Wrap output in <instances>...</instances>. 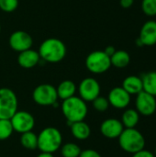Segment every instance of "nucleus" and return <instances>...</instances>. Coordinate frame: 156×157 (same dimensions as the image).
<instances>
[{
  "label": "nucleus",
  "instance_id": "nucleus-14",
  "mask_svg": "<svg viewBox=\"0 0 156 157\" xmlns=\"http://www.w3.org/2000/svg\"><path fill=\"white\" fill-rule=\"evenodd\" d=\"M140 40L143 46H154L156 44V21H146L140 31Z\"/></svg>",
  "mask_w": 156,
  "mask_h": 157
},
{
  "label": "nucleus",
  "instance_id": "nucleus-24",
  "mask_svg": "<svg viewBox=\"0 0 156 157\" xmlns=\"http://www.w3.org/2000/svg\"><path fill=\"white\" fill-rule=\"evenodd\" d=\"M14 130L10 120H0V141H6L11 137Z\"/></svg>",
  "mask_w": 156,
  "mask_h": 157
},
{
  "label": "nucleus",
  "instance_id": "nucleus-15",
  "mask_svg": "<svg viewBox=\"0 0 156 157\" xmlns=\"http://www.w3.org/2000/svg\"><path fill=\"white\" fill-rule=\"evenodd\" d=\"M40 60V54L37 51L31 48L19 52L17 57V63L20 67L25 69H30L35 67Z\"/></svg>",
  "mask_w": 156,
  "mask_h": 157
},
{
  "label": "nucleus",
  "instance_id": "nucleus-8",
  "mask_svg": "<svg viewBox=\"0 0 156 157\" xmlns=\"http://www.w3.org/2000/svg\"><path fill=\"white\" fill-rule=\"evenodd\" d=\"M10 121L14 132L20 134L30 132L35 127V119L33 115L25 110H17L10 118Z\"/></svg>",
  "mask_w": 156,
  "mask_h": 157
},
{
  "label": "nucleus",
  "instance_id": "nucleus-31",
  "mask_svg": "<svg viewBox=\"0 0 156 157\" xmlns=\"http://www.w3.org/2000/svg\"><path fill=\"white\" fill-rule=\"evenodd\" d=\"M117 50L115 49V47H113V46H108V47H106V49L104 50V52L108 55V56H109V57H111L112 55H113V53L116 52Z\"/></svg>",
  "mask_w": 156,
  "mask_h": 157
},
{
  "label": "nucleus",
  "instance_id": "nucleus-16",
  "mask_svg": "<svg viewBox=\"0 0 156 157\" xmlns=\"http://www.w3.org/2000/svg\"><path fill=\"white\" fill-rule=\"evenodd\" d=\"M69 126L72 136L78 141H86L91 135V128L84 121L71 123Z\"/></svg>",
  "mask_w": 156,
  "mask_h": 157
},
{
  "label": "nucleus",
  "instance_id": "nucleus-26",
  "mask_svg": "<svg viewBox=\"0 0 156 157\" xmlns=\"http://www.w3.org/2000/svg\"><path fill=\"white\" fill-rule=\"evenodd\" d=\"M93 108L98 111V112H105L109 108V102L108 100V98H104L101 96H98L96 99L92 101Z\"/></svg>",
  "mask_w": 156,
  "mask_h": 157
},
{
  "label": "nucleus",
  "instance_id": "nucleus-29",
  "mask_svg": "<svg viewBox=\"0 0 156 157\" xmlns=\"http://www.w3.org/2000/svg\"><path fill=\"white\" fill-rule=\"evenodd\" d=\"M132 157H154V155L152 152H150V151L143 149V150L133 154Z\"/></svg>",
  "mask_w": 156,
  "mask_h": 157
},
{
  "label": "nucleus",
  "instance_id": "nucleus-7",
  "mask_svg": "<svg viewBox=\"0 0 156 157\" xmlns=\"http://www.w3.org/2000/svg\"><path fill=\"white\" fill-rule=\"evenodd\" d=\"M34 102L42 107L52 106L58 102V95L56 87L50 84H41L36 86L32 92Z\"/></svg>",
  "mask_w": 156,
  "mask_h": 157
},
{
  "label": "nucleus",
  "instance_id": "nucleus-10",
  "mask_svg": "<svg viewBox=\"0 0 156 157\" xmlns=\"http://www.w3.org/2000/svg\"><path fill=\"white\" fill-rule=\"evenodd\" d=\"M135 106L136 110L140 115L149 117L154 114L156 111V99L155 97L142 91L136 95Z\"/></svg>",
  "mask_w": 156,
  "mask_h": 157
},
{
  "label": "nucleus",
  "instance_id": "nucleus-34",
  "mask_svg": "<svg viewBox=\"0 0 156 157\" xmlns=\"http://www.w3.org/2000/svg\"><path fill=\"white\" fill-rule=\"evenodd\" d=\"M0 31H1V26H0Z\"/></svg>",
  "mask_w": 156,
  "mask_h": 157
},
{
  "label": "nucleus",
  "instance_id": "nucleus-4",
  "mask_svg": "<svg viewBox=\"0 0 156 157\" xmlns=\"http://www.w3.org/2000/svg\"><path fill=\"white\" fill-rule=\"evenodd\" d=\"M119 144L120 148L129 154H135L145 147L144 136L135 128H125L120 135Z\"/></svg>",
  "mask_w": 156,
  "mask_h": 157
},
{
  "label": "nucleus",
  "instance_id": "nucleus-18",
  "mask_svg": "<svg viewBox=\"0 0 156 157\" xmlns=\"http://www.w3.org/2000/svg\"><path fill=\"white\" fill-rule=\"evenodd\" d=\"M122 87L131 96L137 95L143 91V81L140 76L130 75L122 82Z\"/></svg>",
  "mask_w": 156,
  "mask_h": 157
},
{
  "label": "nucleus",
  "instance_id": "nucleus-19",
  "mask_svg": "<svg viewBox=\"0 0 156 157\" xmlns=\"http://www.w3.org/2000/svg\"><path fill=\"white\" fill-rule=\"evenodd\" d=\"M110 63L112 66L119 68V69H122V68L127 67L130 64L131 56L128 52L123 51V50H119V51H116L113 53V55L110 57Z\"/></svg>",
  "mask_w": 156,
  "mask_h": 157
},
{
  "label": "nucleus",
  "instance_id": "nucleus-9",
  "mask_svg": "<svg viewBox=\"0 0 156 157\" xmlns=\"http://www.w3.org/2000/svg\"><path fill=\"white\" fill-rule=\"evenodd\" d=\"M77 91L79 97L86 102H92L98 96H100V85L93 77H86L83 79L78 87Z\"/></svg>",
  "mask_w": 156,
  "mask_h": 157
},
{
  "label": "nucleus",
  "instance_id": "nucleus-30",
  "mask_svg": "<svg viewBox=\"0 0 156 157\" xmlns=\"http://www.w3.org/2000/svg\"><path fill=\"white\" fill-rule=\"evenodd\" d=\"M133 3H134V0H120V4L121 7L126 8V9L131 7Z\"/></svg>",
  "mask_w": 156,
  "mask_h": 157
},
{
  "label": "nucleus",
  "instance_id": "nucleus-22",
  "mask_svg": "<svg viewBox=\"0 0 156 157\" xmlns=\"http://www.w3.org/2000/svg\"><path fill=\"white\" fill-rule=\"evenodd\" d=\"M19 142L21 146L27 150L33 151L38 149V135L32 131L22 133Z\"/></svg>",
  "mask_w": 156,
  "mask_h": 157
},
{
  "label": "nucleus",
  "instance_id": "nucleus-28",
  "mask_svg": "<svg viewBox=\"0 0 156 157\" xmlns=\"http://www.w3.org/2000/svg\"><path fill=\"white\" fill-rule=\"evenodd\" d=\"M79 157H102L101 155L97 152L96 150H93V149H86V150H83L80 154Z\"/></svg>",
  "mask_w": 156,
  "mask_h": 157
},
{
  "label": "nucleus",
  "instance_id": "nucleus-20",
  "mask_svg": "<svg viewBox=\"0 0 156 157\" xmlns=\"http://www.w3.org/2000/svg\"><path fill=\"white\" fill-rule=\"evenodd\" d=\"M141 78L143 81V91L156 97V71L148 72Z\"/></svg>",
  "mask_w": 156,
  "mask_h": 157
},
{
  "label": "nucleus",
  "instance_id": "nucleus-25",
  "mask_svg": "<svg viewBox=\"0 0 156 157\" xmlns=\"http://www.w3.org/2000/svg\"><path fill=\"white\" fill-rule=\"evenodd\" d=\"M143 12L148 17L156 16V0H142Z\"/></svg>",
  "mask_w": 156,
  "mask_h": 157
},
{
  "label": "nucleus",
  "instance_id": "nucleus-17",
  "mask_svg": "<svg viewBox=\"0 0 156 157\" xmlns=\"http://www.w3.org/2000/svg\"><path fill=\"white\" fill-rule=\"evenodd\" d=\"M56 91H57L58 98L64 100L75 96V93L77 91V86L72 80H64L59 84V86L56 87Z\"/></svg>",
  "mask_w": 156,
  "mask_h": 157
},
{
  "label": "nucleus",
  "instance_id": "nucleus-32",
  "mask_svg": "<svg viewBox=\"0 0 156 157\" xmlns=\"http://www.w3.org/2000/svg\"><path fill=\"white\" fill-rule=\"evenodd\" d=\"M37 157H54L53 154H49V153H41L40 155H38Z\"/></svg>",
  "mask_w": 156,
  "mask_h": 157
},
{
  "label": "nucleus",
  "instance_id": "nucleus-6",
  "mask_svg": "<svg viewBox=\"0 0 156 157\" xmlns=\"http://www.w3.org/2000/svg\"><path fill=\"white\" fill-rule=\"evenodd\" d=\"M86 67L93 74H104L111 67L110 57L108 56L104 51H94L87 55Z\"/></svg>",
  "mask_w": 156,
  "mask_h": 157
},
{
  "label": "nucleus",
  "instance_id": "nucleus-3",
  "mask_svg": "<svg viewBox=\"0 0 156 157\" xmlns=\"http://www.w3.org/2000/svg\"><path fill=\"white\" fill-rule=\"evenodd\" d=\"M63 144L62 132L55 127H47L38 135V149L41 153L54 154Z\"/></svg>",
  "mask_w": 156,
  "mask_h": 157
},
{
  "label": "nucleus",
  "instance_id": "nucleus-11",
  "mask_svg": "<svg viewBox=\"0 0 156 157\" xmlns=\"http://www.w3.org/2000/svg\"><path fill=\"white\" fill-rule=\"evenodd\" d=\"M8 42L12 50L17 52H21L31 48L33 40L28 32L23 30H17L10 35Z\"/></svg>",
  "mask_w": 156,
  "mask_h": 157
},
{
  "label": "nucleus",
  "instance_id": "nucleus-21",
  "mask_svg": "<svg viewBox=\"0 0 156 157\" xmlns=\"http://www.w3.org/2000/svg\"><path fill=\"white\" fill-rule=\"evenodd\" d=\"M140 120V114L136 109H126L122 116H121V122L124 126V128L130 129V128H135L136 125L139 123Z\"/></svg>",
  "mask_w": 156,
  "mask_h": 157
},
{
  "label": "nucleus",
  "instance_id": "nucleus-13",
  "mask_svg": "<svg viewBox=\"0 0 156 157\" xmlns=\"http://www.w3.org/2000/svg\"><path fill=\"white\" fill-rule=\"evenodd\" d=\"M124 126L120 121L109 118L102 121L100 125L101 134L108 139H118L124 130Z\"/></svg>",
  "mask_w": 156,
  "mask_h": 157
},
{
  "label": "nucleus",
  "instance_id": "nucleus-33",
  "mask_svg": "<svg viewBox=\"0 0 156 157\" xmlns=\"http://www.w3.org/2000/svg\"><path fill=\"white\" fill-rule=\"evenodd\" d=\"M154 152H155V155H156V147H155V150H154Z\"/></svg>",
  "mask_w": 156,
  "mask_h": 157
},
{
  "label": "nucleus",
  "instance_id": "nucleus-12",
  "mask_svg": "<svg viewBox=\"0 0 156 157\" xmlns=\"http://www.w3.org/2000/svg\"><path fill=\"white\" fill-rule=\"evenodd\" d=\"M109 105L117 109H126L131 103V95L122 87L116 86L112 88L108 96Z\"/></svg>",
  "mask_w": 156,
  "mask_h": 157
},
{
  "label": "nucleus",
  "instance_id": "nucleus-5",
  "mask_svg": "<svg viewBox=\"0 0 156 157\" xmlns=\"http://www.w3.org/2000/svg\"><path fill=\"white\" fill-rule=\"evenodd\" d=\"M18 100L16 93L7 87L0 88V120H10L18 110Z\"/></svg>",
  "mask_w": 156,
  "mask_h": 157
},
{
  "label": "nucleus",
  "instance_id": "nucleus-27",
  "mask_svg": "<svg viewBox=\"0 0 156 157\" xmlns=\"http://www.w3.org/2000/svg\"><path fill=\"white\" fill-rule=\"evenodd\" d=\"M18 6V0H0V9L4 12H13Z\"/></svg>",
  "mask_w": 156,
  "mask_h": 157
},
{
  "label": "nucleus",
  "instance_id": "nucleus-2",
  "mask_svg": "<svg viewBox=\"0 0 156 157\" xmlns=\"http://www.w3.org/2000/svg\"><path fill=\"white\" fill-rule=\"evenodd\" d=\"M38 52L40 59L48 63H56L64 59L67 50L65 44L61 40L50 38L41 42Z\"/></svg>",
  "mask_w": 156,
  "mask_h": 157
},
{
  "label": "nucleus",
  "instance_id": "nucleus-23",
  "mask_svg": "<svg viewBox=\"0 0 156 157\" xmlns=\"http://www.w3.org/2000/svg\"><path fill=\"white\" fill-rule=\"evenodd\" d=\"M60 151L63 157H79L82 152L80 146L72 142L62 144Z\"/></svg>",
  "mask_w": 156,
  "mask_h": 157
},
{
  "label": "nucleus",
  "instance_id": "nucleus-1",
  "mask_svg": "<svg viewBox=\"0 0 156 157\" xmlns=\"http://www.w3.org/2000/svg\"><path fill=\"white\" fill-rule=\"evenodd\" d=\"M61 109L69 125L76 121H85L88 113L86 102L76 96L63 100Z\"/></svg>",
  "mask_w": 156,
  "mask_h": 157
}]
</instances>
